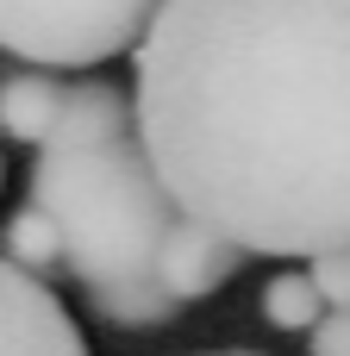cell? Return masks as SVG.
I'll use <instances>...</instances> for the list:
<instances>
[{"instance_id": "6da1fadb", "label": "cell", "mask_w": 350, "mask_h": 356, "mask_svg": "<svg viewBox=\"0 0 350 356\" xmlns=\"http://www.w3.org/2000/svg\"><path fill=\"white\" fill-rule=\"evenodd\" d=\"M132 56L182 219L238 257L350 250V0H163Z\"/></svg>"}, {"instance_id": "7a4b0ae2", "label": "cell", "mask_w": 350, "mask_h": 356, "mask_svg": "<svg viewBox=\"0 0 350 356\" xmlns=\"http://www.w3.org/2000/svg\"><path fill=\"white\" fill-rule=\"evenodd\" d=\"M31 213L50 219L63 269L81 282L106 325H169L175 307L157 294L150 263L182 219L138 144L132 94L106 75L69 81L56 125L31 156Z\"/></svg>"}, {"instance_id": "3957f363", "label": "cell", "mask_w": 350, "mask_h": 356, "mask_svg": "<svg viewBox=\"0 0 350 356\" xmlns=\"http://www.w3.org/2000/svg\"><path fill=\"white\" fill-rule=\"evenodd\" d=\"M163 0H0V50L56 75L125 56Z\"/></svg>"}, {"instance_id": "277c9868", "label": "cell", "mask_w": 350, "mask_h": 356, "mask_svg": "<svg viewBox=\"0 0 350 356\" xmlns=\"http://www.w3.org/2000/svg\"><path fill=\"white\" fill-rule=\"evenodd\" d=\"M0 356H88L69 307L6 263H0Z\"/></svg>"}, {"instance_id": "5b68a950", "label": "cell", "mask_w": 350, "mask_h": 356, "mask_svg": "<svg viewBox=\"0 0 350 356\" xmlns=\"http://www.w3.org/2000/svg\"><path fill=\"white\" fill-rule=\"evenodd\" d=\"M238 263H244V257H238L225 238L200 232L194 219H175L169 238H163V250H157V263H150V282H157V294L182 313V307H194V300H213V294L238 275Z\"/></svg>"}, {"instance_id": "8992f818", "label": "cell", "mask_w": 350, "mask_h": 356, "mask_svg": "<svg viewBox=\"0 0 350 356\" xmlns=\"http://www.w3.org/2000/svg\"><path fill=\"white\" fill-rule=\"evenodd\" d=\"M63 94H69V81H56V75H44V69H19V75H0V131L13 138V144H44V131L56 125V113H63Z\"/></svg>"}, {"instance_id": "52a82bcc", "label": "cell", "mask_w": 350, "mask_h": 356, "mask_svg": "<svg viewBox=\"0 0 350 356\" xmlns=\"http://www.w3.org/2000/svg\"><path fill=\"white\" fill-rule=\"evenodd\" d=\"M0 263L19 269V275H31V282H44L50 269H63V250H56L50 219L31 213V207H19V213L6 219V232H0Z\"/></svg>"}, {"instance_id": "ba28073f", "label": "cell", "mask_w": 350, "mask_h": 356, "mask_svg": "<svg viewBox=\"0 0 350 356\" xmlns=\"http://www.w3.org/2000/svg\"><path fill=\"white\" fill-rule=\"evenodd\" d=\"M319 294L307 288V275L301 269H288V275H276L269 288H263V319L276 325V332H313L319 325Z\"/></svg>"}, {"instance_id": "9c48e42d", "label": "cell", "mask_w": 350, "mask_h": 356, "mask_svg": "<svg viewBox=\"0 0 350 356\" xmlns=\"http://www.w3.org/2000/svg\"><path fill=\"white\" fill-rule=\"evenodd\" d=\"M307 288L319 294L326 313H344L350 307V250H326V257H307Z\"/></svg>"}, {"instance_id": "30bf717a", "label": "cell", "mask_w": 350, "mask_h": 356, "mask_svg": "<svg viewBox=\"0 0 350 356\" xmlns=\"http://www.w3.org/2000/svg\"><path fill=\"white\" fill-rule=\"evenodd\" d=\"M307 338H313V344H307L313 356H350V307L344 313H319V325H313Z\"/></svg>"}, {"instance_id": "8fae6325", "label": "cell", "mask_w": 350, "mask_h": 356, "mask_svg": "<svg viewBox=\"0 0 350 356\" xmlns=\"http://www.w3.org/2000/svg\"><path fill=\"white\" fill-rule=\"evenodd\" d=\"M219 356H257V350H219Z\"/></svg>"}]
</instances>
